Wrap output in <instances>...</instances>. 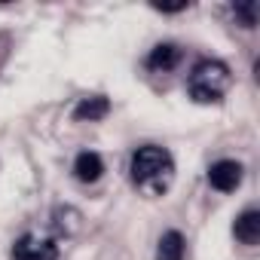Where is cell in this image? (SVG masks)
I'll list each match as a JSON object with an SVG mask.
<instances>
[{"label": "cell", "instance_id": "5", "mask_svg": "<svg viewBox=\"0 0 260 260\" xmlns=\"http://www.w3.org/2000/svg\"><path fill=\"white\" fill-rule=\"evenodd\" d=\"M16 260H58V248L52 242H37L25 236L16 245Z\"/></svg>", "mask_w": 260, "mask_h": 260}, {"label": "cell", "instance_id": "9", "mask_svg": "<svg viewBox=\"0 0 260 260\" xmlns=\"http://www.w3.org/2000/svg\"><path fill=\"white\" fill-rule=\"evenodd\" d=\"M107 110H110V101L104 95H95V98H83L77 104L74 116L77 119H101V116H107Z\"/></svg>", "mask_w": 260, "mask_h": 260}, {"label": "cell", "instance_id": "6", "mask_svg": "<svg viewBox=\"0 0 260 260\" xmlns=\"http://www.w3.org/2000/svg\"><path fill=\"white\" fill-rule=\"evenodd\" d=\"M101 172H104V162H101V156L92 153V150H83V153L74 159V175H77L80 181H86V184L98 181Z\"/></svg>", "mask_w": 260, "mask_h": 260}, {"label": "cell", "instance_id": "7", "mask_svg": "<svg viewBox=\"0 0 260 260\" xmlns=\"http://www.w3.org/2000/svg\"><path fill=\"white\" fill-rule=\"evenodd\" d=\"M156 260H184V236L178 230L162 233V239L156 245Z\"/></svg>", "mask_w": 260, "mask_h": 260}, {"label": "cell", "instance_id": "4", "mask_svg": "<svg viewBox=\"0 0 260 260\" xmlns=\"http://www.w3.org/2000/svg\"><path fill=\"white\" fill-rule=\"evenodd\" d=\"M233 236L242 245H257L260 242V211L257 208H245L236 217V223H233Z\"/></svg>", "mask_w": 260, "mask_h": 260}, {"label": "cell", "instance_id": "8", "mask_svg": "<svg viewBox=\"0 0 260 260\" xmlns=\"http://www.w3.org/2000/svg\"><path fill=\"white\" fill-rule=\"evenodd\" d=\"M178 61H181V49H178L175 43H159V46L150 52V58H147V64H150L153 71H172Z\"/></svg>", "mask_w": 260, "mask_h": 260}, {"label": "cell", "instance_id": "1", "mask_svg": "<svg viewBox=\"0 0 260 260\" xmlns=\"http://www.w3.org/2000/svg\"><path fill=\"white\" fill-rule=\"evenodd\" d=\"M226 86H230V68L223 61H202V64H196V71L190 77V95L199 104L220 101Z\"/></svg>", "mask_w": 260, "mask_h": 260}, {"label": "cell", "instance_id": "10", "mask_svg": "<svg viewBox=\"0 0 260 260\" xmlns=\"http://www.w3.org/2000/svg\"><path fill=\"white\" fill-rule=\"evenodd\" d=\"M233 16L239 19L242 28H254L257 25V4H254V0H242V4L233 7Z\"/></svg>", "mask_w": 260, "mask_h": 260}, {"label": "cell", "instance_id": "3", "mask_svg": "<svg viewBox=\"0 0 260 260\" xmlns=\"http://www.w3.org/2000/svg\"><path fill=\"white\" fill-rule=\"evenodd\" d=\"M208 184L220 193H230L242 184V166L236 159H220L208 169Z\"/></svg>", "mask_w": 260, "mask_h": 260}, {"label": "cell", "instance_id": "2", "mask_svg": "<svg viewBox=\"0 0 260 260\" xmlns=\"http://www.w3.org/2000/svg\"><path fill=\"white\" fill-rule=\"evenodd\" d=\"M162 175H172V153L166 147H156V144L138 147L132 156L135 184H150V181H159Z\"/></svg>", "mask_w": 260, "mask_h": 260}]
</instances>
